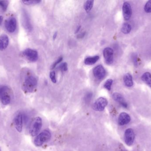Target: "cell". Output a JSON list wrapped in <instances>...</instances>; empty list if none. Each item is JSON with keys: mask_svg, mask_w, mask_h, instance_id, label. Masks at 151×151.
Masks as SVG:
<instances>
[{"mask_svg": "<svg viewBox=\"0 0 151 151\" xmlns=\"http://www.w3.org/2000/svg\"><path fill=\"white\" fill-rule=\"evenodd\" d=\"M23 55L30 62H35L38 60V52L35 50L30 48L26 49L23 51Z\"/></svg>", "mask_w": 151, "mask_h": 151, "instance_id": "5", "label": "cell"}, {"mask_svg": "<svg viewBox=\"0 0 151 151\" xmlns=\"http://www.w3.org/2000/svg\"><path fill=\"white\" fill-rule=\"evenodd\" d=\"M81 27L80 26H78V27H77V28H76V31L75 33H77L78 32H79L80 29H81Z\"/></svg>", "mask_w": 151, "mask_h": 151, "instance_id": "35", "label": "cell"}, {"mask_svg": "<svg viewBox=\"0 0 151 151\" xmlns=\"http://www.w3.org/2000/svg\"><path fill=\"white\" fill-rule=\"evenodd\" d=\"M108 104V101L105 98H98L93 105V110L96 111H103Z\"/></svg>", "mask_w": 151, "mask_h": 151, "instance_id": "4", "label": "cell"}, {"mask_svg": "<svg viewBox=\"0 0 151 151\" xmlns=\"http://www.w3.org/2000/svg\"><path fill=\"white\" fill-rule=\"evenodd\" d=\"M122 12L124 19L128 20L131 17L132 14V10L131 5L127 2H124L122 6Z\"/></svg>", "mask_w": 151, "mask_h": 151, "instance_id": "10", "label": "cell"}, {"mask_svg": "<svg viewBox=\"0 0 151 151\" xmlns=\"http://www.w3.org/2000/svg\"><path fill=\"white\" fill-rule=\"evenodd\" d=\"M131 120L130 116L126 113H122L120 114L118 118V123L121 126L128 124Z\"/></svg>", "mask_w": 151, "mask_h": 151, "instance_id": "11", "label": "cell"}, {"mask_svg": "<svg viewBox=\"0 0 151 151\" xmlns=\"http://www.w3.org/2000/svg\"><path fill=\"white\" fill-rule=\"evenodd\" d=\"M37 80L33 76H29L25 79L23 85V89L24 91L27 92H33L37 85Z\"/></svg>", "mask_w": 151, "mask_h": 151, "instance_id": "3", "label": "cell"}, {"mask_svg": "<svg viewBox=\"0 0 151 151\" xmlns=\"http://www.w3.org/2000/svg\"><path fill=\"white\" fill-rule=\"evenodd\" d=\"M2 104L4 105H7L11 102V97L9 94L4 95L0 98Z\"/></svg>", "mask_w": 151, "mask_h": 151, "instance_id": "20", "label": "cell"}, {"mask_svg": "<svg viewBox=\"0 0 151 151\" xmlns=\"http://www.w3.org/2000/svg\"><path fill=\"white\" fill-rule=\"evenodd\" d=\"M103 55L106 63L107 64H111L113 62L114 51L110 48H106L104 49Z\"/></svg>", "mask_w": 151, "mask_h": 151, "instance_id": "8", "label": "cell"}, {"mask_svg": "<svg viewBox=\"0 0 151 151\" xmlns=\"http://www.w3.org/2000/svg\"><path fill=\"white\" fill-rule=\"evenodd\" d=\"M0 151H1V150H0Z\"/></svg>", "mask_w": 151, "mask_h": 151, "instance_id": "37", "label": "cell"}, {"mask_svg": "<svg viewBox=\"0 0 151 151\" xmlns=\"http://www.w3.org/2000/svg\"><path fill=\"white\" fill-rule=\"evenodd\" d=\"M145 11L147 13L151 12V0L147 2L144 8Z\"/></svg>", "mask_w": 151, "mask_h": 151, "instance_id": "25", "label": "cell"}, {"mask_svg": "<svg viewBox=\"0 0 151 151\" xmlns=\"http://www.w3.org/2000/svg\"><path fill=\"white\" fill-rule=\"evenodd\" d=\"M135 139L134 132L132 129H128L126 130L124 134L125 143L128 146L133 144Z\"/></svg>", "mask_w": 151, "mask_h": 151, "instance_id": "7", "label": "cell"}, {"mask_svg": "<svg viewBox=\"0 0 151 151\" xmlns=\"http://www.w3.org/2000/svg\"><path fill=\"white\" fill-rule=\"evenodd\" d=\"M3 20V17L2 16H0V25H1L2 23Z\"/></svg>", "mask_w": 151, "mask_h": 151, "instance_id": "34", "label": "cell"}, {"mask_svg": "<svg viewBox=\"0 0 151 151\" xmlns=\"http://www.w3.org/2000/svg\"><path fill=\"white\" fill-rule=\"evenodd\" d=\"M63 58L62 57H61L59 58V59H58L55 62V63H54V64H53V65L52 66H51V69H54V68H55V67L58 64H59V63H60V62H62V60H63Z\"/></svg>", "mask_w": 151, "mask_h": 151, "instance_id": "31", "label": "cell"}, {"mask_svg": "<svg viewBox=\"0 0 151 151\" xmlns=\"http://www.w3.org/2000/svg\"><path fill=\"white\" fill-rule=\"evenodd\" d=\"M113 82V81L111 79H109L107 80L104 84V87L107 90H111Z\"/></svg>", "mask_w": 151, "mask_h": 151, "instance_id": "23", "label": "cell"}, {"mask_svg": "<svg viewBox=\"0 0 151 151\" xmlns=\"http://www.w3.org/2000/svg\"><path fill=\"white\" fill-rule=\"evenodd\" d=\"M51 137V133L48 129H45L40 133L34 140V144L36 146L40 147L50 141Z\"/></svg>", "mask_w": 151, "mask_h": 151, "instance_id": "1", "label": "cell"}, {"mask_svg": "<svg viewBox=\"0 0 151 151\" xmlns=\"http://www.w3.org/2000/svg\"><path fill=\"white\" fill-rule=\"evenodd\" d=\"M132 60L134 65L135 66H137L138 65V61H137V56L136 54H133L132 55Z\"/></svg>", "mask_w": 151, "mask_h": 151, "instance_id": "30", "label": "cell"}, {"mask_svg": "<svg viewBox=\"0 0 151 151\" xmlns=\"http://www.w3.org/2000/svg\"><path fill=\"white\" fill-rule=\"evenodd\" d=\"M15 127L17 131L20 133L23 128V116L21 113H19L14 119Z\"/></svg>", "mask_w": 151, "mask_h": 151, "instance_id": "12", "label": "cell"}, {"mask_svg": "<svg viewBox=\"0 0 151 151\" xmlns=\"http://www.w3.org/2000/svg\"><path fill=\"white\" fill-rule=\"evenodd\" d=\"M99 56H95L93 57H88L86 58L84 60V64L87 65H92L97 62L99 59Z\"/></svg>", "mask_w": 151, "mask_h": 151, "instance_id": "17", "label": "cell"}, {"mask_svg": "<svg viewBox=\"0 0 151 151\" xmlns=\"http://www.w3.org/2000/svg\"><path fill=\"white\" fill-rule=\"evenodd\" d=\"M23 23H24V25L25 29H26L27 31H32V25L30 22V20H29V17L28 15L26 13L24 14V17H23Z\"/></svg>", "mask_w": 151, "mask_h": 151, "instance_id": "15", "label": "cell"}, {"mask_svg": "<svg viewBox=\"0 0 151 151\" xmlns=\"http://www.w3.org/2000/svg\"><path fill=\"white\" fill-rule=\"evenodd\" d=\"M57 36V33L56 32V33H55V34H54V35H53V40H55V39H56V38Z\"/></svg>", "mask_w": 151, "mask_h": 151, "instance_id": "33", "label": "cell"}, {"mask_svg": "<svg viewBox=\"0 0 151 151\" xmlns=\"http://www.w3.org/2000/svg\"><path fill=\"white\" fill-rule=\"evenodd\" d=\"M42 120L40 117H36L31 122L29 128V133L32 136H36L42 127Z\"/></svg>", "mask_w": 151, "mask_h": 151, "instance_id": "2", "label": "cell"}, {"mask_svg": "<svg viewBox=\"0 0 151 151\" xmlns=\"http://www.w3.org/2000/svg\"><path fill=\"white\" fill-rule=\"evenodd\" d=\"M9 88L7 86H1L0 87V98L4 95L9 94Z\"/></svg>", "mask_w": 151, "mask_h": 151, "instance_id": "22", "label": "cell"}, {"mask_svg": "<svg viewBox=\"0 0 151 151\" xmlns=\"http://www.w3.org/2000/svg\"><path fill=\"white\" fill-rule=\"evenodd\" d=\"M93 1H87L85 2L84 4V9L86 12H88L90 11L93 7Z\"/></svg>", "mask_w": 151, "mask_h": 151, "instance_id": "21", "label": "cell"}, {"mask_svg": "<svg viewBox=\"0 0 151 151\" xmlns=\"http://www.w3.org/2000/svg\"><path fill=\"white\" fill-rule=\"evenodd\" d=\"M25 4L28 5H34L40 2L41 1H22Z\"/></svg>", "mask_w": 151, "mask_h": 151, "instance_id": "26", "label": "cell"}, {"mask_svg": "<svg viewBox=\"0 0 151 151\" xmlns=\"http://www.w3.org/2000/svg\"><path fill=\"white\" fill-rule=\"evenodd\" d=\"M92 94L91 92H88L84 97V101L86 103H89L92 98Z\"/></svg>", "mask_w": 151, "mask_h": 151, "instance_id": "27", "label": "cell"}, {"mask_svg": "<svg viewBox=\"0 0 151 151\" xmlns=\"http://www.w3.org/2000/svg\"><path fill=\"white\" fill-rule=\"evenodd\" d=\"M123 81L125 85L127 87H131L134 85L132 75L129 73H127L123 77Z\"/></svg>", "mask_w": 151, "mask_h": 151, "instance_id": "16", "label": "cell"}, {"mask_svg": "<svg viewBox=\"0 0 151 151\" xmlns=\"http://www.w3.org/2000/svg\"><path fill=\"white\" fill-rule=\"evenodd\" d=\"M85 33H81L80 34L78 35V36H77V38H82L84 37V35H85Z\"/></svg>", "mask_w": 151, "mask_h": 151, "instance_id": "32", "label": "cell"}, {"mask_svg": "<svg viewBox=\"0 0 151 151\" xmlns=\"http://www.w3.org/2000/svg\"><path fill=\"white\" fill-rule=\"evenodd\" d=\"M114 101L119 103L124 108H127L128 106L127 103L126 102L125 98L121 94L119 93H114L112 95Z\"/></svg>", "mask_w": 151, "mask_h": 151, "instance_id": "13", "label": "cell"}, {"mask_svg": "<svg viewBox=\"0 0 151 151\" xmlns=\"http://www.w3.org/2000/svg\"><path fill=\"white\" fill-rule=\"evenodd\" d=\"M9 38L8 35L3 34L0 36V50L3 51L8 47Z\"/></svg>", "mask_w": 151, "mask_h": 151, "instance_id": "14", "label": "cell"}, {"mask_svg": "<svg viewBox=\"0 0 151 151\" xmlns=\"http://www.w3.org/2000/svg\"><path fill=\"white\" fill-rule=\"evenodd\" d=\"M106 74V70L101 65L97 66L93 70V74L94 77L98 80L104 79Z\"/></svg>", "mask_w": 151, "mask_h": 151, "instance_id": "9", "label": "cell"}, {"mask_svg": "<svg viewBox=\"0 0 151 151\" xmlns=\"http://www.w3.org/2000/svg\"></svg>", "mask_w": 151, "mask_h": 151, "instance_id": "36", "label": "cell"}, {"mask_svg": "<svg viewBox=\"0 0 151 151\" xmlns=\"http://www.w3.org/2000/svg\"><path fill=\"white\" fill-rule=\"evenodd\" d=\"M59 69L62 72H66L68 70V65L66 63L61 64L59 66Z\"/></svg>", "mask_w": 151, "mask_h": 151, "instance_id": "28", "label": "cell"}, {"mask_svg": "<svg viewBox=\"0 0 151 151\" xmlns=\"http://www.w3.org/2000/svg\"><path fill=\"white\" fill-rule=\"evenodd\" d=\"M132 27L130 24L128 23H125L122 27V32L125 34H127L131 32Z\"/></svg>", "mask_w": 151, "mask_h": 151, "instance_id": "19", "label": "cell"}, {"mask_svg": "<svg viewBox=\"0 0 151 151\" xmlns=\"http://www.w3.org/2000/svg\"><path fill=\"white\" fill-rule=\"evenodd\" d=\"M6 30L10 33L16 31L17 27V20L14 17H10L6 20L4 23Z\"/></svg>", "mask_w": 151, "mask_h": 151, "instance_id": "6", "label": "cell"}, {"mask_svg": "<svg viewBox=\"0 0 151 151\" xmlns=\"http://www.w3.org/2000/svg\"><path fill=\"white\" fill-rule=\"evenodd\" d=\"M50 77L53 83H55L56 82V73L55 72L52 71V72H50Z\"/></svg>", "mask_w": 151, "mask_h": 151, "instance_id": "29", "label": "cell"}, {"mask_svg": "<svg viewBox=\"0 0 151 151\" xmlns=\"http://www.w3.org/2000/svg\"><path fill=\"white\" fill-rule=\"evenodd\" d=\"M9 2L7 1H0V8L4 11H5L8 8Z\"/></svg>", "mask_w": 151, "mask_h": 151, "instance_id": "24", "label": "cell"}, {"mask_svg": "<svg viewBox=\"0 0 151 151\" xmlns=\"http://www.w3.org/2000/svg\"><path fill=\"white\" fill-rule=\"evenodd\" d=\"M142 79L151 88V74L150 73L145 72L142 76Z\"/></svg>", "mask_w": 151, "mask_h": 151, "instance_id": "18", "label": "cell"}]
</instances>
